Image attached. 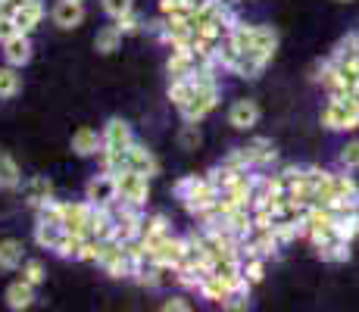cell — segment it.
<instances>
[{
    "label": "cell",
    "instance_id": "39",
    "mask_svg": "<svg viewBox=\"0 0 359 312\" xmlns=\"http://www.w3.org/2000/svg\"><path fill=\"white\" fill-rule=\"evenodd\" d=\"M116 25H119V32L122 34H141L144 29H147V22H144L137 13H128V16H122V19H116Z\"/></svg>",
    "mask_w": 359,
    "mask_h": 312
},
{
    "label": "cell",
    "instance_id": "20",
    "mask_svg": "<svg viewBox=\"0 0 359 312\" xmlns=\"http://www.w3.org/2000/svg\"><path fill=\"white\" fill-rule=\"evenodd\" d=\"M331 191H334V203H359V184L347 172H331Z\"/></svg>",
    "mask_w": 359,
    "mask_h": 312
},
{
    "label": "cell",
    "instance_id": "25",
    "mask_svg": "<svg viewBox=\"0 0 359 312\" xmlns=\"http://www.w3.org/2000/svg\"><path fill=\"white\" fill-rule=\"evenodd\" d=\"M122 38L126 34L119 32V25H103V29L97 32V38H94V50L97 53H103V57H109V53H116L122 47Z\"/></svg>",
    "mask_w": 359,
    "mask_h": 312
},
{
    "label": "cell",
    "instance_id": "26",
    "mask_svg": "<svg viewBox=\"0 0 359 312\" xmlns=\"http://www.w3.org/2000/svg\"><path fill=\"white\" fill-rule=\"evenodd\" d=\"M66 228L63 225H50V222H38L34 225V244L41 250H57V244L63 240Z\"/></svg>",
    "mask_w": 359,
    "mask_h": 312
},
{
    "label": "cell",
    "instance_id": "7",
    "mask_svg": "<svg viewBox=\"0 0 359 312\" xmlns=\"http://www.w3.org/2000/svg\"><path fill=\"white\" fill-rule=\"evenodd\" d=\"M91 210L94 206L88 200H75V203H66L63 200V228L69 234H79V238H88V222H91Z\"/></svg>",
    "mask_w": 359,
    "mask_h": 312
},
{
    "label": "cell",
    "instance_id": "44",
    "mask_svg": "<svg viewBox=\"0 0 359 312\" xmlns=\"http://www.w3.org/2000/svg\"><path fill=\"white\" fill-rule=\"evenodd\" d=\"M337 4H350V0H337Z\"/></svg>",
    "mask_w": 359,
    "mask_h": 312
},
{
    "label": "cell",
    "instance_id": "21",
    "mask_svg": "<svg viewBox=\"0 0 359 312\" xmlns=\"http://www.w3.org/2000/svg\"><path fill=\"white\" fill-rule=\"evenodd\" d=\"M25 262V247L16 238H4L0 240V272H16Z\"/></svg>",
    "mask_w": 359,
    "mask_h": 312
},
{
    "label": "cell",
    "instance_id": "12",
    "mask_svg": "<svg viewBox=\"0 0 359 312\" xmlns=\"http://www.w3.org/2000/svg\"><path fill=\"white\" fill-rule=\"evenodd\" d=\"M4 47V62L6 66H13V69H22V66H29L32 62V53H34V47H32V34H13L6 44H0Z\"/></svg>",
    "mask_w": 359,
    "mask_h": 312
},
{
    "label": "cell",
    "instance_id": "36",
    "mask_svg": "<svg viewBox=\"0 0 359 312\" xmlns=\"http://www.w3.org/2000/svg\"><path fill=\"white\" fill-rule=\"evenodd\" d=\"M225 312H250V290H231L229 300L222 303Z\"/></svg>",
    "mask_w": 359,
    "mask_h": 312
},
{
    "label": "cell",
    "instance_id": "10",
    "mask_svg": "<svg viewBox=\"0 0 359 312\" xmlns=\"http://www.w3.org/2000/svg\"><path fill=\"white\" fill-rule=\"evenodd\" d=\"M229 125L238 131H250L253 125H259V103L250 97H241L229 107Z\"/></svg>",
    "mask_w": 359,
    "mask_h": 312
},
{
    "label": "cell",
    "instance_id": "29",
    "mask_svg": "<svg viewBox=\"0 0 359 312\" xmlns=\"http://www.w3.org/2000/svg\"><path fill=\"white\" fill-rule=\"evenodd\" d=\"M229 294H231V287L222 278H216V275H210V278L200 284V297L210 300V303H225L229 300Z\"/></svg>",
    "mask_w": 359,
    "mask_h": 312
},
{
    "label": "cell",
    "instance_id": "16",
    "mask_svg": "<svg viewBox=\"0 0 359 312\" xmlns=\"http://www.w3.org/2000/svg\"><path fill=\"white\" fill-rule=\"evenodd\" d=\"M22 197H25V203H29L32 210H41V206H44L47 200L53 197V184H50V178H44V175L29 178V182L22 184Z\"/></svg>",
    "mask_w": 359,
    "mask_h": 312
},
{
    "label": "cell",
    "instance_id": "22",
    "mask_svg": "<svg viewBox=\"0 0 359 312\" xmlns=\"http://www.w3.org/2000/svg\"><path fill=\"white\" fill-rule=\"evenodd\" d=\"M316 253H319V259H325V262H347L350 259V240H344L341 231H337L334 238L316 244Z\"/></svg>",
    "mask_w": 359,
    "mask_h": 312
},
{
    "label": "cell",
    "instance_id": "42",
    "mask_svg": "<svg viewBox=\"0 0 359 312\" xmlns=\"http://www.w3.org/2000/svg\"><path fill=\"white\" fill-rule=\"evenodd\" d=\"M25 4H29V0H4V4H0V13H4V16H16Z\"/></svg>",
    "mask_w": 359,
    "mask_h": 312
},
{
    "label": "cell",
    "instance_id": "27",
    "mask_svg": "<svg viewBox=\"0 0 359 312\" xmlns=\"http://www.w3.org/2000/svg\"><path fill=\"white\" fill-rule=\"evenodd\" d=\"M247 147H250L253 165H257V169H266V165H272L275 159H278V150H275V144L269 141V137H253Z\"/></svg>",
    "mask_w": 359,
    "mask_h": 312
},
{
    "label": "cell",
    "instance_id": "32",
    "mask_svg": "<svg viewBox=\"0 0 359 312\" xmlns=\"http://www.w3.org/2000/svg\"><path fill=\"white\" fill-rule=\"evenodd\" d=\"M200 141H203V135H200V125L197 122H184L182 131H178V144H182V150H197Z\"/></svg>",
    "mask_w": 359,
    "mask_h": 312
},
{
    "label": "cell",
    "instance_id": "1",
    "mask_svg": "<svg viewBox=\"0 0 359 312\" xmlns=\"http://www.w3.org/2000/svg\"><path fill=\"white\" fill-rule=\"evenodd\" d=\"M322 125L328 131H356L359 128V103L353 97H328L322 109Z\"/></svg>",
    "mask_w": 359,
    "mask_h": 312
},
{
    "label": "cell",
    "instance_id": "46",
    "mask_svg": "<svg viewBox=\"0 0 359 312\" xmlns=\"http://www.w3.org/2000/svg\"><path fill=\"white\" fill-rule=\"evenodd\" d=\"M81 4H85V0H81Z\"/></svg>",
    "mask_w": 359,
    "mask_h": 312
},
{
    "label": "cell",
    "instance_id": "24",
    "mask_svg": "<svg viewBox=\"0 0 359 312\" xmlns=\"http://www.w3.org/2000/svg\"><path fill=\"white\" fill-rule=\"evenodd\" d=\"M22 184V169L6 150H0V191H16Z\"/></svg>",
    "mask_w": 359,
    "mask_h": 312
},
{
    "label": "cell",
    "instance_id": "33",
    "mask_svg": "<svg viewBox=\"0 0 359 312\" xmlns=\"http://www.w3.org/2000/svg\"><path fill=\"white\" fill-rule=\"evenodd\" d=\"M100 6L113 22L122 16H128V13H135V0H100Z\"/></svg>",
    "mask_w": 359,
    "mask_h": 312
},
{
    "label": "cell",
    "instance_id": "4",
    "mask_svg": "<svg viewBox=\"0 0 359 312\" xmlns=\"http://www.w3.org/2000/svg\"><path fill=\"white\" fill-rule=\"evenodd\" d=\"M116 184H119V200L128 206H137L144 210L150 200V178L147 175H137L135 169H126L116 175Z\"/></svg>",
    "mask_w": 359,
    "mask_h": 312
},
{
    "label": "cell",
    "instance_id": "8",
    "mask_svg": "<svg viewBox=\"0 0 359 312\" xmlns=\"http://www.w3.org/2000/svg\"><path fill=\"white\" fill-rule=\"evenodd\" d=\"M50 19L57 29H79L81 22H85V4L81 0H57V4L50 6Z\"/></svg>",
    "mask_w": 359,
    "mask_h": 312
},
{
    "label": "cell",
    "instance_id": "9",
    "mask_svg": "<svg viewBox=\"0 0 359 312\" xmlns=\"http://www.w3.org/2000/svg\"><path fill=\"white\" fill-rule=\"evenodd\" d=\"M172 234V228H169V219L163 216V212H154V216H144L141 222V231H137V238L147 244V253H154L156 247L163 244L165 238Z\"/></svg>",
    "mask_w": 359,
    "mask_h": 312
},
{
    "label": "cell",
    "instance_id": "30",
    "mask_svg": "<svg viewBox=\"0 0 359 312\" xmlns=\"http://www.w3.org/2000/svg\"><path fill=\"white\" fill-rule=\"evenodd\" d=\"M262 69H266V62H262V60H257V57H244V53H241V60L234 62L231 75L253 81V79H259V75H262Z\"/></svg>",
    "mask_w": 359,
    "mask_h": 312
},
{
    "label": "cell",
    "instance_id": "11",
    "mask_svg": "<svg viewBox=\"0 0 359 312\" xmlns=\"http://www.w3.org/2000/svg\"><path fill=\"white\" fill-rule=\"evenodd\" d=\"M103 147L109 150H128L131 144H135V131H131V125L126 119H119V116H113L107 125H103Z\"/></svg>",
    "mask_w": 359,
    "mask_h": 312
},
{
    "label": "cell",
    "instance_id": "47",
    "mask_svg": "<svg viewBox=\"0 0 359 312\" xmlns=\"http://www.w3.org/2000/svg\"><path fill=\"white\" fill-rule=\"evenodd\" d=\"M0 4H4V0H0Z\"/></svg>",
    "mask_w": 359,
    "mask_h": 312
},
{
    "label": "cell",
    "instance_id": "17",
    "mask_svg": "<svg viewBox=\"0 0 359 312\" xmlns=\"http://www.w3.org/2000/svg\"><path fill=\"white\" fill-rule=\"evenodd\" d=\"M44 13H47L44 0H29V4H25L22 10H19L16 16H13V22H16L19 34H32V32L41 25V19H44Z\"/></svg>",
    "mask_w": 359,
    "mask_h": 312
},
{
    "label": "cell",
    "instance_id": "28",
    "mask_svg": "<svg viewBox=\"0 0 359 312\" xmlns=\"http://www.w3.org/2000/svg\"><path fill=\"white\" fill-rule=\"evenodd\" d=\"M22 91V79H19V69L13 66H0V100H10V97H16Z\"/></svg>",
    "mask_w": 359,
    "mask_h": 312
},
{
    "label": "cell",
    "instance_id": "34",
    "mask_svg": "<svg viewBox=\"0 0 359 312\" xmlns=\"http://www.w3.org/2000/svg\"><path fill=\"white\" fill-rule=\"evenodd\" d=\"M244 278H247V284H250V287L266 278V259H262V256L244 259Z\"/></svg>",
    "mask_w": 359,
    "mask_h": 312
},
{
    "label": "cell",
    "instance_id": "41",
    "mask_svg": "<svg viewBox=\"0 0 359 312\" xmlns=\"http://www.w3.org/2000/svg\"><path fill=\"white\" fill-rule=\"evenodd\" d=\"M160 312H191V303L184 300V297H169Z\"/></svg>",
    "mask_w": 359,
    "mask_h": 312
},
{
    "label": "cell",
    "instance_id": "3",
    "mask_svg": "<svg viewBox=\"0 0 359 312\" xmlns=\"http://www.w3.org/2000/svg\"><path fill=\"white\" fill-rule=\"evenodd\" d=\"M85 200L97 210H109L113 203H119V184H116V175L109 172H94L85 184Z\"/></svg>",
    "mask_w": 359,
    "mask_h": 312
},
{
    "label": "cell",
    "instance_id": "37",
    "mask_svg": "<svg viewBox=\"0 0 359 312\" xmlns=\"http://www.w3.org/2000/svg\"><path fill=\"white\" fill-rule=\"evenodd\" d=\"M160 16L175 19V16H191L188 0H160Z\"/></svg>",
    "mask_w": 359,
    "mask_h": 312
},
{
    "label": "cell",
    "instance_id": "31",
    "mask_svg": "<svg viewBox=\"0 0 359 312\" xmlns=\"http://www.w3.org/2000/svg\"><path fill=\"white\" fill-rule=\"evenodd\" d=\"M81 247H85V238H79V234H63V240L57 244V250L53 253L57 256H63V259H79L81 256Z\"/></svg>",
    "mask_w": 359,
    "mask_h": 312
},
{
    "label": "cell",
    "instance_id": "19",
    "mask_svg": "<svg viewBox=\"0 0 359 312\" xmlns=\"http://www.w3.org/2000/svg\"><path fill=\"white\" fill-rule=\"evenodd\" d=\"M4 300H6V306H10L13 312H25L34 303V284L29 281H13L10 287H6V294H4Z\"/></svg>",
    "mask_w": 359,
    "mask_h": 312
},
{
    "label": "cell",
    "instance_id": "43",
    "mask_svg": "<svg viewBox=\"0 0 359 312\" xmlns=\"http://www.w3.org/2000/svg\"><path fill=\"white\" fill-rule=\"evenodd\" d=\"M219 4H222V6H229V10H234V6H238V4H244V0H219Z\"/></svg>",
    "mask_w": 359,
    "mask_h": 312
},
{
    "label": "cell",
    "instance_id": "2",
    "mask_svg": "<svg viewBox=\"0 0 359 312\" xmlns=\"http://www.w3.org/2000/svg\"><path fill=\"white\" fill-rule=\"evenodd\" d=\"M219 97H222L219 85H200V81H194V94L188 97V103L178 107V113H182L184 122H200L219 107Z\"/></svg>",
    "mask_w": 359,
    "mask_h": 312
},
{
    "label": "cell",
    "instance_id": "18",
    "mask_svg": "<svg viewBox=\"0 0 359 312\" xmlns=\"http://www.w3.org/2000/svg\"><path fill=\"white\" fill-rule=\"evenodd\" d=\"M116 234V219L109 210H91V222H88V238L91 240H113Z\"/></svg>",
    "mask_w": 359,
    "mask_h": 312
},
{
    "label": "cell",
    "instance_id": "40",
    "mask_svg": "<svg viewBox=\"0 0 359 312\" xmlns=\"http://www.w3.org/2000/svg\"><path fill=\"white\" fill-rule=\"evenodd\" d=\"M13 34H19L16 22H13V16H4V13H0V44H6Z\"/></svg>",
    "mask_w": 359,
    "mask_h": 312
},
{
    "label": "cell",
    "instance_id": "14",
    "mask_svg": "<svg viewBox=\"0 0 359 312\" xmlns=\"http://www.w3.org/2000/svg\"><path fill=\"white\" fill-rule=\"evenodd\" d=\"M103 150V135L91 125H81L79 131L72 135V154L81 156V159H91Z\"/></svg>",
    "mask_w": 359,
    "mask_h": 312
},
{
    "label": "cell",
    "instance_id": "35",
    "mask_svg": "<svg viewBox=\"0 0 359 312\" xmlns=\"http://www.w3.org/2000/svg\"><path fill=\"white\" fill-rule=\"evenodd\" d=\"M44 278H47V272H44V262L41 259H25L22 262V281H29V284H44Z\"/></svg>",
    "mask_w": 359,
    "mask_h": 312
},
{
    "label": "cell",
    "instance_id": "5",
    "mask_svg": "<svg viewBox=\"0 0 359 312\" xmlns=\"http://www.w3.org/2000/svg\"><path fill=\"white\" fill-rule=\"evenodd\" d=\"M100 269L113 278H135L137 262L126 253V247L119 240H103V256H100Z\"/></svg>",
    "mask_w": 359,
    "mask_h": 312
},
{
    "label": "cell",
    "instance_id": "45",
    "mask_svg": "<svg viewBox=\"0 0 359 312\" xmlns=\"http://www.w3.org/2000/svg\"><path fill=\"white\" fill-rule=\"evenodd\" d=\"M356 34H359V29H356Z\"/></svg>",
    "mask_w": 359,
    "mask_h": 312
},
{
    "label": "cell",
    "instance_id": "13",
    "mask_svg": "<svg viewBox=\"0 0 359 312\" xmlns=\"http://www.w3.org/2000/svg\"><path fill=\"white\" fill-rule=\"evenodd\" d=\"M154 262H163V266H172L178 269L184 262V256H188V238H178V234H169V238L163 240L160 247L154 250Z\"/></svg>",
    "mask_w": 359,
    "mask_h": 312
},
{
    "label": "cell",
    "instance_id": "23",
    "mask_svg": "<svg viewBox=\"0 0 359 312\" xmlns=\"http://www.w3.org/2000/svg\"><path fill=\"white\" fill-rule=\"evenodd\" d=\"M331 62H334V66H356L359 62V34L356 32L337 41L334 50H331Z\"/></svg>",
    "mask_w": 359,
    "mask_h": 312
},
{
    "label": "cell",
    "instance_id": "38",
    "mask_svg": "<svg viewBox=\"0 0 359 312\" xmlns=\"http://www.w3.org/2000/svg\"><path fill=\"white\" fill-rule=\"evenodd\" d=\"M341 169H347V172H353V169H359V141H347L341 147Z\"/></svg>",
    "mask_w": 359,
    "mask_h": 312
},
{
    "label": "cell",
    "instance_id": "6",
    "mask_svg": "<svg viewBox=\"0 0 359 312\" xmlns=\"http://www.w3.org/2000/svg\"><path fill=\"white\" fill-rule=\"evenodd\" d=\"M216 200H219V191L212 187V182L206 175H197V182L194 187H191V194L182 200V206L191 212V216H197V219H203L206 212L216 206Z\"/></svg>",
    "mask_w": 359,
    "mask_h": 312
},
{
    "label": "cell",
    "instance_id": "15",
    "mask_svg": "<svg viewBox=\"0 0 359 312\" xmlns=\"http://www.w3.org/2000/svg\"><path fill=\"white\" fill-rule=\"evenodd\" d=\"M128 169H135L137 175L154 178V175H160V159L154 156V150H147V144L135 141L128 150Z\"/></svg>",
    "mask_w": 359,
    "mask_h": 312
}]
</instances>
